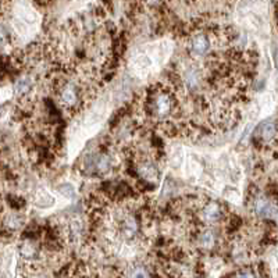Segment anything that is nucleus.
Listing matches in <instances>:
<instances>
[{"mask_svg":"<svg viewBox=\"0 0 278 278\" xmlns=\"http://www.w3.org/2000/svg\"><path fill=\"white\" fill-rule=\"evenodd\" d=\"M53 203H55V200H53V198H52L46 191L39 189V191L36 192V195H35V204H36L38 207L40 208L50 207Z\"/></svg>","mask_w":278,"mask_h":278,"instance_id":"6e6552de","label":"nucleus"},{"mask_svg":"<svg viewBox=\"0 0 278 278\" xmlns=\"http://www.w3.org/2000/svg\"><path fill=\"white\" fill-rule=\"evenodd\" d=\"M254 210L260 217H270V213H275V207L270 203V200L264 196H259L254 202Z\"/></svg>","mask_w":278,"mask_h":278,"instance_id":"423d86ee","label":"nucleus"},{"mask_svg":"<svg viewBox=\"0 0 278 278\" xmlns=\"http://www.w3.org/2000/svg\"><path fill=\"white\" fill-rule=\"evenodd\" d=\"M200 243H202V246L204 248H210V246H213L214 243V235L212 231H204L202 235H200Z\"/></svg>","mask_w":278,"mask_h":278,"instance_id":"9d476101","label":"nucleus"},{"mask_svg":"<svg viewBox=\"0 0 278 278\" xmlns=\"http://www.w3.org/2000/svg\"><path fill=\"white\" fill-rule=\"evenodd\" d=\"M259 136L264 142H271L275 138V124L274 123H264L259 128Z\"/></svg>","mask_w":278,"mask_h":278,"instance_id":"0eeeda50","label":"nucleus"},{"mask_svg":"<svg viewBox=\"0 0 278 278\" xmlns=\"http://www.w3.org/2000/svg\"><path fill=\"white\" fill-rule=\"evenodd\" d=\"M210 49V42L204 35H198L195 36L191 42V53L194 56H203L206 55Z\"/></svg>","mask_w":278,"mask_h":278,"instance_id":"20e7f679","label":"nucleus"},{"mask_svg":"<svg viewBox=\"0 0 278 278\" xmlns=\"http://www.w3.org/2000/svg\"><path fill=\"white\" fill-rule=\"evenodd\" d=\"M32 88V81L28 77L21 78L17 84H15V94L17 95H27Z\"/></svg>","mask_w":278,"mask_h":278,"instance_id":"1a4fd4ad","label":"nucleus"},{"mask_svg":"<svg viewBox=\"0 0 278 278\" xmlns=\"http://www.w3.org/2000/svg\"><path fill=\"white\" fill-rule=\"evenodd\" d=\"M129 278H152L150 277L149 271L146 270L142 266H138V267H135L131 274H129Z\"/></svg>","mask_w":278,"mask_h":278,"instance_id":"9b49d317","label":"nucleus"},{"mask_svg":"<svg viewBox=\"0 0 278 278\" xmlns=\"http://www.w3.org/2000/svg\"><path fill=\"white\" fill-rule=\"evenodd\" d=\"M202 213H203V219L207 223H216L221 217V207L216 202H208L202 208Z\"/></svg>","mask_w":278,"mask_h":278,"instance_id":"39448f33","label":"nucleus"},{"mask_svg":"<svg viewBox=\"0 0 278 278\" xmlns=\"http://www.w3.org/2000/svg\"><path fill=\"white\" fill-rule=\"evenodd\" d=\"M138 233V221L132 214H124L120 223V234L124 239H132Z\"/></svg>","mask_w":278,"mask_h":278,"instance_id":"f03ea898","label":"nucleus"},{"mask_svg":"<svg viewBox=\"0 0 278 278\" xmlns=\"http://www.w3.org/2000/svg\"><path fill=\"white\" fill-rule=\"evenodd\" d=\"M153 111L157 117H166L173 109V99L169 92H159L153 98Z\"/></svg>","mask_w":278,"mask_h":278,"instance_id":"f257e3e1","label":"nucleus"},{"mask_svg":"<svg viewBox=\"0 0 278 278\" xmlns=\"http://www.w3.org/2000/svg\"><path fill=\"white\" fill-rule=\"evenodd\" d=\"M60 102L67 109L78 103V90H77L74 85L68 84L63 86V89L60 92Z\"/></svg>","mask_w":278,"mask_h":278,"instance_id":"7ed1b4c3","label":"nucleus"},{"mask_svg":"<svg viewBox=\"0 0 278 278\" xmlns=\"http://www.w3.org/2000/svg\"><path fill=\"white\" fill-rule=\"evenodd\" d=\"M234 278H258V274L252 268H242V270L237 271Z\"/></svg>","mask_w":278,"mask_h":278,"instance_id":"f8f14e48","label":"nucleus"}]
</instances>
